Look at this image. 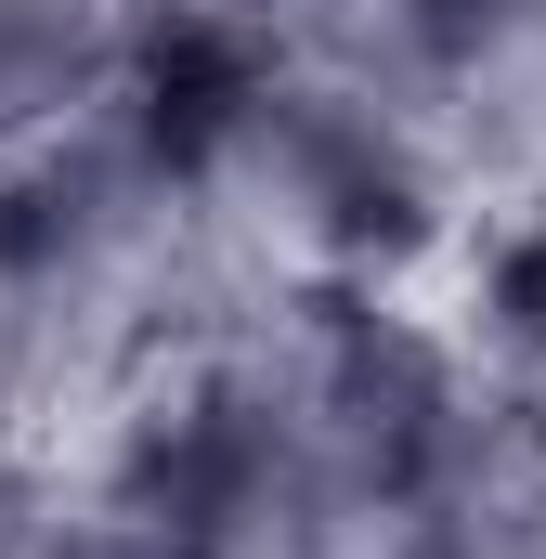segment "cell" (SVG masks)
<instances>
[{
    "instance_id": "cell-1",
    "label": "cell",
    "mask_w": 546,
    "mask_h": 559,
    "mask_svg": "<svg viewBox=\"0 0 546 559\" xmlns=\"http://www.w3.org/2000/svg\"><path fill=\"white\" fill-rule=\"evenodd\" d=\"M105 13L92 0H0V169L39 156L52 131H79L105 105Z\"/></svg>"
},
{
    "instance_id": "cell-2",
    "label": "cell",
    "mask_w": 546,
    "mask_h": 559,
    "mask_svg": "<svg viewBox=\"0 0 546 559\" xmlns=\"http://www.w3.org/2000/svg\"><path fill=\"white\" fill-rule=\"evenodd\" d=\"M404 39L442 79H508L546 66V0H404Z\"/></svg>"
},
{
    "instance_id": "cell-3",
    "label": "cell",
    "mask_w": 546,
    "mask_h": 559,
    "mask_svg": "<svg viewBox=\"0 0 546 559\" xmlns=\"http://www.w3.org/2000/svg\"><path fill=\"white\" fill-rule=\"evenodd\" d=\"M495 378H508V404L546 429V235H521L508 274H495Z\"/></svg>"
},
{
    "instance_id": "cell-4",
    "label": "cell",
    "mask_w": 546,
    "mask_h": 559,
    "mask_svg": "<svg viewBox=\"0 0 546 559\" xmlns=\"http://www.w3.org/2000/svg\"><path fill=\"white\" fill-rule=\"evenodd\" d=\"M26 378H39V312H26V299L0 286V417L26 404Z\"/></svg>"
}]
</instances>
